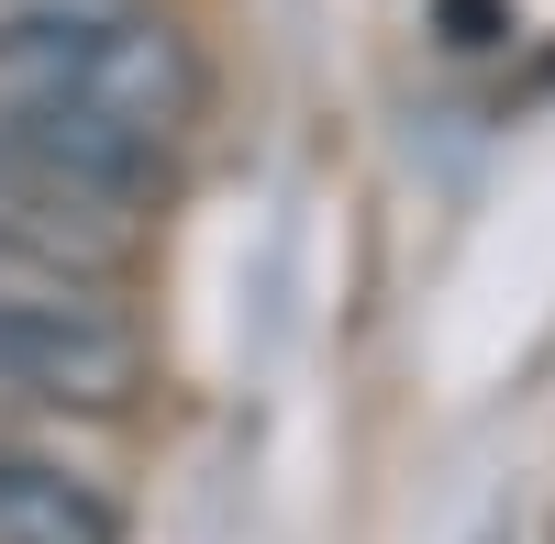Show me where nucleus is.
Returning a JSON list of instances; mask_svg holds the SVG:
<instances>
[{"label":"nucleus","mask_w":555,"mask_h":544,"mask_svg":"<svg viewBox=\"0 0 555 544\" xmlns=\"http://www.w3.org/2000/svg\"><path fill=\"white\" fill-rule=\"evenodd\" d=\"M122 533L133 522L112 501V478H89L44 433L0 423V544H122Z\"/></svg>","instance_id":"4"},{"label":"nucleus","mask_w":555,"mask_h":544,"mask_svg":"<svg viewBox=\"0 0 555 544\" xmlns=\"http://www.w3.org/2000/svg\"><path fill=\"white\" fill-rule=\"evenodd\" d=\"M156 355L112 289H67L34 267H0V412L34 423H122L145 412Z\"/></svg>","instance_id":"2"},{"label":"nucleus","mask_w":555,"mask_h":544,"mask_svg":"<svg viewBox=\"0 0 555 544\" xmlns=\"http://www.w3.org/2000/svg\"><path fill=\"white\" fill-rule=\"evenodd\" d=\"M211 67L156 0H12L0 12V133H34L101 178L167 190L201 133Z\"/></svg>","instance_id":"1"},{"label":"nucleus","mask_w":555,"mask_h":544,"mask_svg":"<svg viewBox=\"0 0 555 544\" xmlns=\"http://www.w3.org/2000/svg\"><path fill=\"white\" fill-rule=\"evenodd\" d=\"M156 200L133 178H101L34 133H0V267H34V279L67 289H122L156 245Z\"/></svg>","instance_id":"3"},{"label":"nucleus","mask_w":555,"mask_h":544,"mask_svg":"<svg viewBox=\"0 0 555 544\" xmlns=\"http://www.w3.org/2000/svg\"><path fill=\"white\" fill-rule=\"evenodd\" d=\"M489 544H512V533H489Z\"/></svg>","instance_id":"5"}]
</instances>
